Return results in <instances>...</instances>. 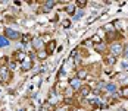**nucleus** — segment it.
Masks as SVG:
<instances>
[{"mask_svg": "<svg viewBox=\"0 0 128 111\" xmlns=\"http://www.w3.org/2000/svg\"><path fill=\"white\" fill-rule=\"evenodd\" d=\"M12 59H13L16 63H22V62L26 59V53L24 51V50H16V51L13 53Z\"/></svg>", "mask_w": 128, "mask_h": 111, "instance_id": "obj_5", "label": "nucleus"}, {"mask_svg": "<svg viewBox=\"0 0 128 111\" xmlns=\"http://www.w3.org/2000/svg\"><path fill=\"white\" fill-rule=\"evenodd\" d=\"M81 16H84V12H82V10H80V13H77V15L74 16V19H80Z\"/></svg>", "mask_w": 128, "mask_h": 111, "instance_id": "obj_22", "label": "nucleus"}, {"mask_svg": "<svg viewBox=\"0 0 128 111\" xmlns=\"http://www.w3.org/2000/svg\"><path fill=\"white\" fill-rule=\"evenodd\" d=\"M87 76H88V70H87L86 67H80V69L77 70V77H78V79L84 80Z\"/></svg>", "mask_w": 128, "mask_h": 111, "instance_id": "obj_10", "label": "nucleus"}, {"mask_svg": "<svg viewBox=\"0 0 128 111\" xmlns=\"http://www.w3.org/2000/svg\"><path fill=\"white\" fill-rule=\"evenodd\" d=\"M122 56H124L125 62H128V44H125V45H124V50H122Z\"/></svg>", "mask_w": 128, "mask_h": 111, "instance_id": "obj_19", "label": "nucleus"}, {"mask_svg": "<svg viewBox=\"0 0 128 111\" xmlns=\"http://www.w3.org/2000/svg\"><path fill=\"white\" fill-rule=\"evenodd\" d=\"M9 42H10V41H9L6 37L0 35V48H4V47H8V45H9Z\"/></svg>", "mask_w": 128, "mask_h": 111, "instance_id": "obj_15", "label": "nucleus"}, {"mask_svg": "<svg viewBox=\"0 0 128 111\" xmlns=\"http://www.w3.org/2000/svg\"><path fill=\"white\" fill-rule=\"evenodd\" d=\"M75 6H78V7H86L87 6V1H77V3H74Z\"/></svg>", "mask_w": 128, "mask_h": 111, "instance_id": "obj_20", "label": "nucleus"}, {"mask_svg": "<svg viewBox=\"0 0 128 111\" xmlns=\"http://www.w3.org/2000/svg\"><path fill=\"white\" fill-rule=\"evenodd\" d=\"M104 63H106V64H109V66H112V64H115V63H116V59L114 57V56H108V57L104 59Z\"/></svg>", "mask_w": 128, "mask_h": 111, "instance_id": "obj_17", "label": "nucleus"}, {"mask_svg": "<svg viewBox=\"0 0 128 111\" xmlns=\"http://www.w3.org/2000/svg\"><path fill=\"white\" fill-rule=\"evenodd\" d=\"M103 91H104L106 94L112 95V94H115L116 91H118V86H116V83H114V82H109V83H106V85H104Z\"/></svg>", "mask_w": 128, "mask_h": 111, "instance_id": "obj_8", "label": "nucleus"}, {"mask_svg": "<svg viewBox=\"0 0 128 111\" xmlns=\"http://www.w3.org/2000/svg\"><path fill=\"white\" fill-rule=\"evenodd\" d=\"M122 67H124V69H128V63L124 62V63H122Z\"/></svg>", "mask_w": 128, "mask_h": 111, "instance_id": "obj_23", "label": "nucleus"}, {"mask_svg": "<svg viewBox=\"0 0 128 111\" xmlns=\"http://www.w3.org/2000/svg\"><path fill=\"white\" fill-rule=\"evenodd\" d=\"M75 4H68L66 6V13L68 15H71V16H75Z\"/></svg>", "mask_w": 128, "mask_h": 111, "instance_id": "obj_16", "label": "nucleus"}, {"mask_svg": "<svg viewBox=\"0 0 128 111\" xmlns=\"http://www.w3.org/2000/svg\"><path fill=\"white\" fill-rule=\"evenodd\" d=\"M32 66H34V62H32V59H30V56H26V59L21 63V69L24 72H30L32 69Z\"/></svg>", "mask_w": 128, "mask_h": 111, "instance_id": "obj_7", "label": "nucleus"}, {"mask_svg": "<svg viewBox=\"0 0 128 111\" xmlns=\"http://www.w3.org/2000/svg\"><path fill=\"white\" fill-rule=\"evenodd\" d=\"M47 57H49V54H47L46 48L40 50V51H36V59H38V60H46Z\"/></svg>", "mask_w": 128, "mask_h": 111, "instance_id": "obj_12", "label": "nucleus"}, {"mask_svg": "<svg viewBox=\"0 0 128 111\" xmlns=\"http://www.w3.org/2000/svg\"><path fill=\"white\" fill-rule=\"evenodd\" d=\"M78 91H80V95H81V97H84V98H86V97H88L90 94H91V92H93V88L90 86V85H86V83H84V85H82V86L80 88V89H78Z\"/></svg>", "mask_w": 128, "mask_h": 111, "instance_id": "obj_9", "label": "nucleus"}, {"mask_svg": "<svg viewBox=\"0 0 128 111\" xmlns=\"http://www.w3.org/2000/svg\"><path fill=\"white\" fill-rule=\"evenodd\" d=\"M3 37H6L9 41H19V39L22 38V34H21L19 31H16V29L6 28V29H4V34H3Z\"/></svg>", "mask_w": 128, "mask_h": 111, "instance_id": "obj_1", "label": "nucleus"}, {"mask_svg": "<svg viewBox=\"0 0 128 111\" xmlns=\"http://www.w3.org/2000/svg\"><path fill=\"white\" fill-rule=\"evenodd\" d=\"M12 79V72L8 66H0V82H9Z\"/></svg>", "mask_w": 128, "mask_h": 111, "instance_id": "obj_4", "label": "nucleus"}, {"mask_svg": "<svg viewBox=\"0 0 128 111\" xmlns=\"http://www.w3.org/2000/svg\"><path fill=\"white\" fill-rule=\"evenodd\" d=\"M58 47V42L54 41V39H50L49 42H47V47H46V51H47V54H52L54 50Z\"/></svg>", "mask_w": 128, "mask_h": 111, "instance_id": "obj_11", "label": "nucleus"}, {"mask_svg": "<svg viewBox=\"0 0 128 111\" xmlns=\"http://www.w3.org/2000/svg\"><path fill=\"white\" fill-rule=\"evenodd\" d=\"M93 47H94V50H96L97 53H100V54H103V53L106 51V45H104V42H99V44H94Z\"/></svg>", "mask_w": 128, "mask_h": 111, "instance_id": "obj_13", "label": "nucleus"}, {"mask_svg": "<svg viewBox=\"0 0 128 111\" xmlns=\"http://www.w3.org/2000/svg\"><path fill=\"white\" fill-rule=\"evenodd\" d=\"M31 47H32L34 51L44 50L46 48V41H44L41 37H34V38H31Z\"/></svg>", "mask_w": 128, "mask_h": 111, "instance_id": "obj_3", "label": "nucleus"}, {"mask_svg": "<svg viewBox=\"0 0 128 111\" xmlns=\"http://www.w3.org/2000/svg\"><path fill=\"white\" fill-rule=\"evenodd\" d=\"M53 6H56V1H44V10H50Z\"/></svg>", "mask_w": 128, "mask_h": 111, "instance_id": "obj_18", "label": "nucleus"}, {"mask_svg": "<svg viewBox=\"0 0 128 111\" xmlns=\"http://www.w3.org/2000/svg\"><path fill=\"white\" fill-rule=\"evenodd\" d=\"M119 95H121V98H128V85H125V86H122L121 89H119Z\"/></svg>", "mask_w": 128, "mask_h": 111, "instance_id": "obj_14", "label": "nucleus"}, {"mask_svg": "<svg viewBox=\"0 0 128 111\" xmlns=\"http://www.w3.org/2000/svg\"><path fill=\"white\" fill-rule=\"evenodd\" d=\"M122 50H124V45L121 42H116L114 41L109 47V51H110V56H114L115 59H118L119 56H122Z\"/></svg>", "mask_w": 128, "mask_h": 111, "instance_id": "obj_2", "label": "nucleus"}, {"mask_svg": "<svg viewBox=\"0 0 128 111\" xmlns=\"http://www.w3.org/2000/svg\"><path fill=\"white\" fill-rule=\"evenodd\" d=\"M82 85H84V83H82V80H81V79H78L77 76H74V77H71V79H69V88H72L74 91H78Z\"/></svg>", "mask_w": 128, "mask_h": 111, "instance_id": "obj_6", "label": "nucleus"}, {"mask_svg": "<svg viewBox=\"0 0 128 111\" xmlns=\"http://www.w3.org/2000/svg\"><path fill=\"white\" fill-rule=\"evenodd\" d=\"M62 26H64V28H69V26H71V22L66 19V21H64V22H62Z\"/></svg>", "mask_w": 128, "mask_h": 111, "instance_id": "obj_21", "label": "nucleus"}]
</instances>
